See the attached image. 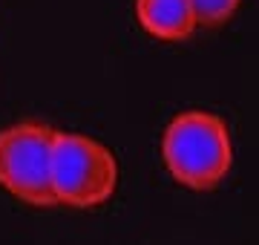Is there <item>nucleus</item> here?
Wrapping results in <instances>:
<instances>
[{"label":"nucleus","instance_id":"nucleus-1","mask_svg":"<svg viewBox=\"0 0 259 245\" xmlns=\"http://www.w3.org/2000/svg\"><path fill=\"white\" fill-rule=\"evenodd\" d=\"M161 161L170 179L196 193L216 190L233 168V136L222 115L185 110L161 133Z\"/></svg>","mask_w":259,"mask_h":245},{"label":"nucleus","instance_id":"nucleus-2","mask_svg":"<svg viewBox=\"0 0 259 245\" xmlns=\"http://www.w3.org/2000/svg\"><path fill=\"white\" fill-rule=\"evenodd\" d=\"M55 202L78 211L107 205L118 190V159L104 142L83 133L58 130L52 147Z\"/></svg>","mask_w":259,"mask_h":245},{"label":"nucleus","instance_id":"nucleus-3","mask_svg":"<svg viewBox=\"0 0 259 245\" xmlns=\"http://www.w3.org/2000/svg\"><path fill=\"white\" fill-rule=\"evenodd\" d=\"M55 133L44 121H18L0 130V188L23 205H58L52 190Z\"/></svg>","mask_w":259,"mask_h":245},{"label":"nucleus","instance_id":"nucleus-4","mask_svg":"<svg viewBox=\"0 0 259 245\" xmlns=\"http://www.w3.org/2000/svg\"><path fill=\"white\" fill-rule=\"evenodd\" d=\"M133 9L141 32L161 44L190 40L199 29L190 0H136Z\"/></svg>","mask_w":259,"mask_h":245},{"label":"nucleus","instance_id":"nucleus-5","mask_svg":"<svg viewBox=\"0 0 259 245\" xmlns=\"http://www.w3.org/2000/svg\"><path fill=\"white\" fill-rule=\"evenodd\" d=\"M190 6L196 12L199 29H219L236 18L242 0H190Z\"/></svg>","mask_w":259,"mask_h":245}]
</instances>
